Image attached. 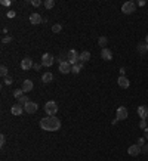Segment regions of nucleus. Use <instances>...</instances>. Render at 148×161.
<instances>
[{"mask_svg": "<svg viewBox=\"0 0 148 161\" xmlns=\"http://www.w3.org/2000/svg\"><path fill=\"white\" fill-rule=\"evenodd\" d=\"M15 15H16V12H15V11H7V13H6L7 18H13Z\"/></svg>", "mask_w": 148, "mask_h": 161, "instance_id": "7c9ffc66", "label": "nucleus"}, {"mask_svg": "<svg viewBox=\"0 0 148 161\" xmlns=\"http://www.w3.org/2000/svg\"><path fill=\"white\" fill-rule=\"evenodd\" d=\"M56 61H58L59 64H62V62H68V61H67V53H61V55L58 56Z\"/></svg>", "mask_w": 148, "mask_h": 161, "instance_id": "b1692460", "label": "nucleus"}, {"mask_svg": "<svg viewBox=\"0 0 148 161\" xmlns=\"http://www.w3.org/2000/svg\"><path fill=\"white\" fill-rule=\"evenodd\" d=\"M45 112L48 115H55L58 112V104L55 100H49V102L45 104Z\"/></svg>", "mask_w": 148, "mask_h": 161, "instance_id": "7ed1b4c3", "label": "nucleus"}, {"mask_svg": "<svg viewBox=\"0 0 148 161\" xmlns=\"http://www.w3.org/2000/svg\"><path fill=\"white\" fill-rule=\"evenodd\" d=\"M138 114L141 120H148V106L147 105H141L138 106Z\"/></svg>", "mask_w": 148, "mask_h": 161, "instance_id": "6e6552de", "label": "nucleus"}, {"mask_svg": "<svg viewBox=\"0 0 148 161\" xmlns=\"http://www.w3.org/2000/svg\"><path fill=\"white\" fill-rule=\"evenodd\" d=\"M127 115H129V112H127V108H126V106H119V108H117L116 118H117L119 121H120V120H126Z\"/></svg>", "mask_w": 148, "mask_h": 161, "instance_id": "39448f33", "label": "nucleus"}, {"mask_svg": "<svg viewBox=\"0 0 148 161\" xmlns=\"http://www.w3.org/2000/svg\"><path fill=\"white\" fill-rule=\"evenodd\" d=\"M147 123H148V120H147Z\"/></svg>", "mask_w": 148, "mask_h": 161, "instance_id": "37998d69", "label": "nucleus"}, {"mask_svg": "<svg viewBox=\"0 0 148 161\" xmlns=\"http://www.w3.org/2000/svg\"><path fill=\"white\" fill-rule=\"evenodd\" d=\"M37 108H39V105L36 102H33V100H30V102L24 106V109H25V112H27V114H34L37 111Z\"/></svg>", "mask_w": 148, "mask_h": 161, "instance_id": "0eeeda50", "label": "nucleus"}, {"mask_svg": "<svg viewBox=\"0 0 148 161\" xmlns=\"http://www.w3.org/2000/svg\"><path fill=\"white\" fill-rule=\"evenodd\" d=\"M59 73H62V74H68V73H71V65H70L68 62H62V64H59Z\"/></svg>", "mask_w": 148, "mask_h": 161, "instance_id": "4468645a", "label": "nucleus"}, {"mask_svg": "<svg viewBox=\"0 0 148 161\" xmlns=\"http://www.w3.org/2000/svg\"><path fill=\"white\" fill-rule=\"evenodd\" d=\"M52 80H54V74L52 73H45L42 75V81L43 83H50Z\"/></svg>", "mask_w": 148, "mask_h": 161, "instance_id": "f3484780", "label": "nucleus"}, {"mask_svg": "<svg viewBox=\"0 0 148 161\" xmlns=\"http://www.w3.org/2000/svg\"><path fill=\"white\" fill-rule=\"evenodd\" d=\"M54 6H55L54 0H46V2H45V7H46V9H52Z\"/></svg>", "mask_w": 148, "mask_h": 161, "instance_id": "393cba45", "label": "nucleus"}, {"mask_svg": "<svg viewBox=\"0 0 148 161\" xmlns=\"http://www.w3.org/2000/svg\"><path fill=\"white\" fill-rule=\"evenodd\" d=\"M54 62H55V59H54V56H52L50 53H45L42 56V65L43 67H52Z\"/></svg>", "mask_w": 148, "mask_h": 161, "instance_id": "423d86ee", "label": "nucleus"}, {"mask_svg": "<svg viewBox=\"0 0 148 161\" xmlns=\"http://www.w3.org/2000/svg\"><path fill=\"white\" fill-rule=\"evenodd\" d=\"M139 152H141V146L138 145H130L129 148H127V154L129 155H132V157H136V155H139Z\"/></svg>", "mask_w": 148, "mask_h": 161, "instance_id": "9d476101", "label": "nucleus"}, {"mask_svg": "<svg viewBox=\"0 0 148 161\" xmlns=\"http://www.w3.org/2000/svg\"><path fill=\"white\" fill-rule=\"evenodd\" d=\"M138 145L141 146V148L144 146V139H142V138H139V139H138Z\"/></svg>", "mask_w": 148, "mask_h": 161, "instance_id": "e433bc0d", "label": "nucleus"}, {"mask_svg": "<svg viewBox=\"0 0 148 161\" xmlns=\"http://www.w3.org/2000/svg\"><path fill=\"white\" fill-rule=\"evenodd\" d=\"M145 3H147L145 0H138V2H136V5H138V6H145Z\"/></svg>", "mask_w": 148, "mask_h": 161, "instance_id": "c9c22d12", "label": "nucleus"}, {"mask_svg": "<svg viewBox=\"0 0 148 161\" xmlns=\"http://www.w3.org/2000/svg\"><path fill=\"white\" fill-rule=\"evenodd\" d=\"M11 41H12V37H11V36H6V37H3L2 43H3V45H7V43H11Z\"/></svg>", "mask_w": 148, "mask_h": 161, "instance_id": "cd10ccee", "label": "nucleus"}, {"mask_svg": "<svg viewBox=\"0 0 148 161\" xmlns=\"http://www.w3.org/2000/svg\"><path fill=\"white\" fill-rule=\"evenodd\" d=\"M135 6H136V3H135V2H126V3H123V6H121V12L126 13V15L133 13V12H135V9H136Z\"/></svg>", "mask_w": 148, "mask_h": 161, "instance_id": "20e7f679", "label": "nucleus"}, {"mask_svg": "<svg viewBox=\"0 0 148 161\" xmlns=\"http://www.w3.org/2000/svg\"><path fill=\"white\" fill-rule=\"evenodd\" d=\"M42 67H43L42 64H34V67H33V68H34V70H36V71H39V70L42 68Z\"/></svg>", "mask_w": 148, "mask_h": 161, "instance_id": "72a5a7b5", "label": "nucleus"}, {"mask_svg": "<svg viewBox=\"0 0 148 161\" xmlns=\"http://www.w3.org/2000/svg\"><path fill=\"white\" fill-rule=\"evenodd\" d=\"M142 151H145V152H147V151H148V145H147V146H144V148H142Z\"/></svg>", "mask_w": 148, "mask_h": 161, "instance_id": "ea45409f", "label": "nucleus"}, {"mask_svg": "<svg viewBox=\"0 0 148 161\" xmlns=\"http://www.w3.org/2000/svg\"><path fill=\"white\" fill-rule=\"evenodd\" d=\"M147 124H148L147 120H141V121H139V129H144L145 130L147 129Z\"/></svg>", "mask_w": 148, "mask_h": 161, "instance_id": "c85d7f7f", "label": "nucleus"}, {"mask_svg": "<svg viewBox=\"0 0 148 161\" xmlns=\"http://www.w3.org/2000/svg\"><path fill=\"white\" fill-rule=\"evenodd\" d=\"M18 102H19V105H24V106H25V105H27V104L30 102V98L24 95L22 98H19V99H18Z\"/></svg>", "mask_w": 148, "mask_h": 161, "instance_id": "4be33fe9", "label": "nucleus"}, {"mask_svg": "<svg viewBox=\"0 0 148 161\" xmlns=\"http://www.w3.org/2000/svg\"><path fill=\"white\" fill-rule=\"evenodd\" d=\"M147 52H148V45H147Z\"/></svg>", "mask_w": 148, "mask_h": 161, "instance_id": "79ce46f5", "label": "nucleus"}, {"mask_svg": "<svg viewBox=\"0 0 148 161\" xmlns=\"http://www.w3.org/2000/svg\"><path fill=\"white\" fill-rule=\"evenodd\" d=\"M67 61H68L70 65L79 64V62H80V53L77 52V50H74V49L68 50V52H67Z\"/></svg>", "mask_w": 148, "mask_h": 161, "instance_id": "f03ea898", "label": "nucleus"}, {"mask_svg": "<svg viewBox=\"0 0 148 161\" xmlns=\"http://www.w3.org/2000/svg\"><path fill=\"white\" fill-rule=\"evenodd\" d=\"M31 67H34V64H33V61H31L30 58H24L22 61H21V68H22V70L27 71V70L31 68Z\"/></svg>", "mask_w": 148, "mask_h": 161, "instance_id": "9b49d317", "label": "nucleus"}, {"mask_svg": "<svg viewBox=\"0 0 148 161\" xmlns=\"http://www.w3.org/2000/svg\"><path fill=\"white\" fill-rule=\"evenodd\" d=\"M24 111H25V109H24V108H22V105H19V104L13 105V106H12V109H11V112H12L13 115H21Z\"/></svg>", "mask_w": 148, "mask_h": 161, "instance_id": "dca6fc26", "label": "nucleus"}, {"mask_svg": "<svg viewBox=\"0 0 148 161\" xmlns=\"http://www.w3.org/2000/svg\"><path fill=\"white\" fill-rule=\"evenodd\" d=\"M90 59V52H88V50H84V52H82L80 53V62L83 64V62H88Z\"/></svg>", "mask_w": 148, "mask_h": 161, "instance_id": "a211bd4d", "label": "nucleus"}, {"mask_svg": "<svg viewBox=\"0 0 148 161\" xmlns=\"http://www.w3.org/2000/svg\"><path fill=\"white\" fill-rule=\"evenodd\" d=\"M138 52H139V55H145L147 53V43H139L138 45Z\"/></svg>", "mask_w": 148, "mask_h": 161, "instance_id": "aec40b11", "label": "nucleus"}, {"mask_svg": "<svg viewBox=\"0 0 148 161\" xmlns=\"http://www.w3.org/2000/svg\"><path fill=\"white\" fill-rule=\"evenodd\" d=\"M145 43H147V45H148V34H147V36H145Z\"/></svg>", "mask_w": 148, "mask_h": 161, "instance_id": "a19ab883", "label": "nucleus"}, {"mask_svg": "<svg viewBox=\"0 0 148 161\" xmlns=\"http://www.w3.org/2000/svg\"><path fill=\"white\" fill-rule=\"evenodd\" d=\"M0 3H2L3 6H11V5H12V2H11V0H2Z\"/></svg>", "mask_w": 148, "mask_h": 161, "instance_id": "473e14b6", "label": "nucleus"}, {"mask_svg": "<svg viewBox=\"0 0 148 161\" xmlns=\"http://www.w3.org/2000/svg\"><path fill=\"white\" fill-rule=\"evenodd\" d=\"M30 22H31L33 25H37V24L43 22V18H42L39 13H31V15H30Z\"/></svg>", "mask_w": 148, "mask_h": 161, "instance_id": "ddd939ff", "label": "nucleus"}, {"mask_svg": "<svg viewBox=\"0 0 148 161\" xmlns=\"http://www.w3.org/2000/svg\"><path fill=\"white\" fill-rule=\"evenodd\" d=\"M144 132H145V139H148V127H147V129H145Z\"/></svg>", "mask_w": 148, "mask_h": 161, "instance_id": "58836bf2", "label": "nucleus"}, {"mask_svg": "<svg viewBox=\"0 0 148 161\" xmlns=\"http://www.w3.org/2000/svg\"><path fill=\"white\" fill-rule=\"evenodd\" d=\"M61 30H62V25H61V24H55L54 27H52V31H54L55 34H58V33H61Z\"/></svg>", "mask_w": 148, "mask_h": 161, "instance_id": "5701e85b", "label": "nucleus"}, {"mask_svg": "<svg viewBox=\"0 0 148 161\" xmlns=\"http://www.w3.org/2000/svg\"><path fill=\"white\" fill-rule=\"evenodd\" d=\"M12 83H13L12 77H9V75H7V77H5V84H12Z\"/></svg>", "mask_w": 148, "mask_h": 161, "instance_id": "2f4dec72", "label": "nucleus"}, {"mask_svg": "<svg viewBox=\"0 0 148 161\" xmlns=\"http://www.w3.org/2000/svg\"><path fill=\"white\" fill-rule=\"evenodd\" d=\"M98 45H99L102 49H105V46L108 45V39H107V37H99V39H98Z\"/></svg>", "mask_w": 148, "mask_h": 161, "instance_id": "412c9836", "label": "nucleus"}, {"mask_svg": "<svg viewBox=\"0 0 148 161\" xmlns=\"http://www.w3.org/2000/svg\"><path fill=\"white\" fill-rule=\"evenodd\" d=\"M22 92H24L22 89H18V90H15V92H13V96H15L16 99H19V98H22V96H24V95H22Z\"/></svg>", "mask_w": 148, "mask_h": 161, "instance_id": "a878e982", "label": "nucleus"}, {"mask_svg": "<svg viewBox=\"0 0 148 161\" xmlns=\"http://www.w3.org/2000/svg\"><path fill=\"white\" fill-rule=\"evenodd\" d=\"M5 142H6V139H5V134H0V146H5Z\"/></svg>", "mask_w": 148, "mask_h": 161, "instance_id": "c756f323", "label": "nucleus"}, {"mask_svg": "<svg viewBox=\"0 0 148 161\" xmlns=\"http://www.w3.org/2000/svg\"><path fill=\"white\" fill-rule=\"evenodd\" d=\"M33 87H34V84H33L31 80H24V81H22V87H21V89H22L24 92H31Z\"/></svg>", "mask_w": 148, "mask_h": 161, "instance_id": "2eb2a0df", "label": "nucleus"}, {"mask_svg": "<svg viewBox=\"0 0 148 161\" xmlns=\"http://www.w3.org/2000/svg\"><path fill=\"white\" fill-rule=\"evenodd\" d=\"M101 58L104 59V61H111V59H113V52H111V50L110 49H102L101 50Z\"/></svg>", "mask_w": 148, "mask_h": 161, "instance_id": "f8f14e48", "label": "nucleus"}, {"mask_svg": "<svg viewBox=\"0 0 148 161\" xmlns=\"http://www.w3.org/2000/svg\"><path fill=\"white\" fill-rule=\"evenodd\" d=\"M40 127L43 130H48V132H56V130L61 129V121L55 115H48V117L40 120Z\"/></svg>", "mask_w": 148, "mask_h": 161, "instance_id": "f257e3e1", "label": "nucleus"}, {"mask_svg": "<svg viewBox=\"0 0 148 161\" xmlns=\"http://www.w3.org/2000/svg\"><path fill=\"white\" fill-rule=\"evenodd\" d=\"M125 73H126L125 68H120V74H121V75H125Z\"/></svg>", "mask_w": 148, "mask_h": 161, "instance_id": "4c0bfd02", "label": "nucleus"}, {"mask_svg": "<svg viewBox=\"0 0 148 161\" xmlns=\"http://www.w3.org/2000/svg\"><path fill=\"white\" fill-rule=\"evenodd\" d=\"M0 75L2 77H7V68L5 65H2V68H0Z\"/></svg>", "mask_w": 148, "mask_h": 161, "instance_id": "bb28decb", "label": "nucleus"}, {"mask_svg": "<svg viewBox=\"0 0 148 161\" xmlns=\"http://www.w3.org/2000/svg\"><path fill=\"white\" fill-rule=\"evenodd\" d=\"M31 3H33V6H40V5H42V2H40V0H33Z\"/></svg>", "mask_w": 148, "mask_h": 161, "instance_id": "f704fd0d", "label": "nucleus"}, {"mask_svg": "<svg viewBox=\"0 0 148 161\" xmlns=\"http://www.w3.org/2000/svg\"><path fill=\"white\" fill-rule=\"evenodd\" d=\"M82 70H83V64L82 62L76 64V65H71V73H74V74H79Z\"/></svg>", "mask_w": 148, "mask_h": 161, "instance_id": "6ab92c4d", "label": "nucleus"}, {"mask_svg": "<svg viewBox=\"0 0 148 161\" xmlns=\"http://www.w3.org/2000/svg\"><path fill=\"white\" fill-rule=\"evenodd\" d=\"M117 84H119L121 89H127L130 86V81H129V79L126 77V75H120L119 80H117Z\"/></svg>", "mask_w": 148, "mask_h": 161, "instance_id": "1a4fd4ad", "label": "nucleus"}]
</instances>
